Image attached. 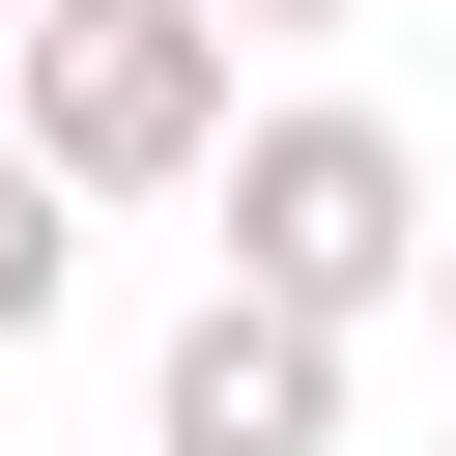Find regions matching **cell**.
<instances>
[{
  "instance_id": "cell-1",
  "label": "cell",
  "mask_w": 456,
  "mask_h": 456,
  "mask_svg": "<svg viewBox=\"0 0 456 456\" xmlns=\"http://www.w3.org/2000/svg\"><path fill=\"white\" fill-rule=\"evenodd\" d=\"M0 142L57 200H200L228 171V28L200 0H28L0 28Z\"/></svg>"
},
{
  "instance_id": "cell-2",
  "label": "cell",
  "mask_w": 456,
  "mask_h": 456,
  "mask_svg": "<svg viewBox=\"0 0 456 456\" xmlns=\"http://www.w3.org/2000/svg\"><path fill=\"white\" fill-rule=\"evenodd\" d=\"M200 200H228V285H256V314H314V342L428 285V142H399V114H342V86H314V114H228V171H200Z\"/></svg>"
},
{
  "instance_id": "cell-3",
  "label": "cell",
  "mask_w": 456,
  "mask_h": 456,
  "mask_svg": "<svg viewBox=\"0 0 456 456\" xmlns=\"http://www.w3.org/2000/svg\"><path fill=\"white\" fill-rule=\"evenodd\" d=\"M142 456H342V342L256 314V285H200L171 370H142Z\"/></svg>"
},
{
  "instance_id": "cell-4",
  "label": "cell",
  "mask_w": 456,
  "mask_h": 456,
  "mask_svg": "<svg viewBox=\"0 0 456 456\" xmlns=\"http://www.w3.org/2000/svg\"><path fill=\"white\" fill-rule=\"evenodd\" d=\"M57 285H86V200H57L28 142H0V342H57Z\"/></svg>"
},
{
  "instance_id": "cell-5",
  "label": "cell",
  "mask_w": 456,
  "mask_h": 456,
  "mask_svg": "<svg viewBox=\"0 0 456 456\" xmlns=\"http://www.w3.org/2000/svg\"><path fill=\"white\" fill-rule=\"evenodd\" d=\"M200 28H342V0H200Z\"/></svg>"
},
{
  "instance_id": "cell-6",
  "label": "cell",
  "mask_w": 456,
  "mask_h": 456,
  "mask_svg": "<svg viewBox=\"0 0 456 456\" xmlns=\"http://www.w3.org/2000/svg\"><path fill=\"white\" fill-rule=\"evenodd\" d=\"M428 314H456V228H428Z\"/></svg>"
},
{
  "instance_id": "cell-7",
  "label": "cell",
  "mask_w": 456,
  "mask_h": 456,
  "mask_svg": "<svg viewBox=\"0 0 456 456\" xmlns=\"http://www.w3.org/2000/svg\"><path fill=\"white\" fill-rule=\"evenodd\" d=\"M0 28H28V0H0Z\"/></svg>"
}]
</instances>
